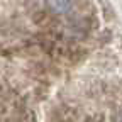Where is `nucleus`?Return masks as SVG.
<instances>
[{
    "mask_svg": "<svg viewBox=\"0 0 122 122\" xmlns=\"http://www.w3.org/2000/svg\"><path fill=\"white\" fill-rule=\"evenodd\" d=\"M46 4L58 15H70L76 5V0H46Z\"/></svg>",
    "mask_w": 122,
    "mask_h": 122,
    "instance_id": "1",
    "label": "nucleus"
}]
</instances>
